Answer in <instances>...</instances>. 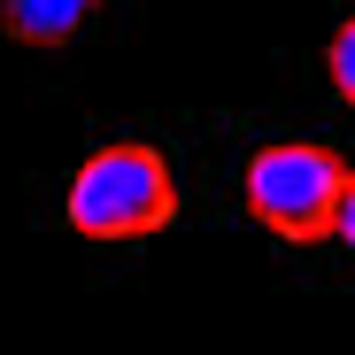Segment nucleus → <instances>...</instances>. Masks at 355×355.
Here are the masks:
<instances>
[{
	"label": "nucleus",
	"mask_w": 355,
	"mask_h": 355,
	"mask_svg": "<svg viewBox=\"0 0 355 355\" xmlns=\"http://www.w3.org/2000/svg\"><path fill=\"white\" fill-rule=\"evenodd\" d=\"M332 240L355 248V170H347V186H340V216H332Z\"/></svg>",
	"instance_id": "5"
},
{
	"label": "nucleus",
	"mask_w": 355,
	"mask_h": 355,
	"mask_svg": "<svg viewBox=\"0 0 355 355\" xmlns=\"http://www.w3.org/2000/svg\"><path fill=\"white\" fill-rule=\"evenodd\" d=\"M101 16V0H0V31L16 46H70Z\"/></svg>",
	"instance_id": "3"
},
{
	"label": "nucleus",
	"mask_w": 355,
	"mask_h": 355,
	"mask_svg": "<svg viewBox=\"0 0 355 355\" xmlns=\"http://www.w3.org/2000/svg\"><path fill=\"white\" fill-rule=\"evenodd\" d=\"M324 78H332V93L355 108V16H340L332 39H324Z\"/></svg>",
	"instance_id": "4"
},
{
	"label": "nucleus",
	"mask_w": 355,
	"mask_h": 355,
	"mask_svg": "<svg viewBox=\"0 0 355 355\" xmlns=\"http://www.w3.org/2000/svg\"><path fill=\"white\" fill-rule=\"evenodd\" d=\"M78 240H147L178 216V178L170 162L147 147V139H116V147H93L85 170L70 178V201H62Z\"/></svg>",
	"instance_id": "1"
},
{
	"label": "nucleus",
	"mask_w": 355,
	"mask_h": 355,
	"mask_svg": "<svg viewBox=\"0 0 355 355\" xmlns=\"http://www.w3.org/2000/svg\"><path fill=\"white\" fill-rule=\"evenodd\" d=\"M340 186H347V162H340V147H324V139H270V147H255L248 170H240L248 216H255L263 232H278V240H293V248L332 240Z\"/></svg>",
	"instance_id": "2"
}]
</instances>
